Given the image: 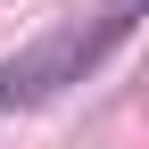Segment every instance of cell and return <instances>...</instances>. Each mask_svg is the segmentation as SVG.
Returning a JSON list of instances; mask_svg holds the SVG:
<instances>
[{
  "label": "cell",
  "mask_w": 149,
  "mask_h": 149,
  "mask_svg": "<svg viewBox=\"0 0 149 149\" xmlns=\"http://www.w3.org/2000/svg\"><path fill=\"white\" fill-rule=\"evenodd\" d=\"M133 17H141V0H108L91 25H66V33H50L42 50L8 58V66H0V108H33V100H50V91L83 83V74L100 66L124 33H133Z\"/></svg>",
  "instance_id": "1"
}]
</instances>
